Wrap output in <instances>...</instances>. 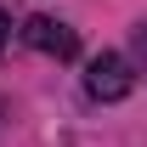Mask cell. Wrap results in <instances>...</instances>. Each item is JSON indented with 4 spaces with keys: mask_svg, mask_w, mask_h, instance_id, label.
Here are the masks:
<instances>
[{
    "mask_svg": "<svg viewBox=\"0 0 147 147\" xmlns=\"http://www.w3.org/2000/svg\"><path fill=\"white\" fill-rule=\"evenodd\" d=\"M130 91H136V68L125 51H96L85 62V96L91 102H125Z\"/></svg>",
    "mask_w": 147,
    "mask_h": 147,
    "instance_id": "cell-1",
    "label": "cell"
},
{
    "mask_svg": "<svg viewBox=\"0 0 147 147\" xmlns=\"http://www.w3.org/2000/svg\"><path fill=\"white\" fill-rule=\"evenodd\" d=\"M23 40H28L40 57H57V62H74V57H79V34H74L62 17H51V11H34V17L23 23Z\"/></svg>",
    "mask_w": 147,
    "mask_h": 147,
    "instance_id": "cell-2",
    "label": "cell"
},
{
    "mask_svg": "<svg viewBox=\"0 0 147 147\" xmlns=\"http://www.w3.org/2000/svg\"><path fill=\"white\" fill-rule=\"evenodd\" d=\"M136 57H142V68H147V23L136 28Z\"/></svg>",
    "mask_w": 147,
    "mask_h": 147,
    "instance_id": "cell-3",
    "label": "cell"
},
{
    "mask_svg": "<svg viewBox=\"0 0 147 147\" xmlns=\"http://www.w3.org/2000/svg\"><path fill=\"white\" fill-rule=\"evenodd\" d=\"M6 40H11V17L0 11V51H6Z\"/></svg>",
    "mask_w": 147,
    "mask_h": 147,
    "instance_id": "cell-4",
    "label": "cell"
}]
</instances>
